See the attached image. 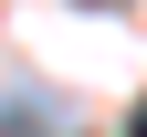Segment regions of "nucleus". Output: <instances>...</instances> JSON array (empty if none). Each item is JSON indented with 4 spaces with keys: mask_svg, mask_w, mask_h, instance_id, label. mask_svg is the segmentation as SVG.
Returning a JSON list of instances; mask_svg holds the SVG:
<instances>
[{
    "mask_svg": "<svg viewBox=\"0 0 147 137\" xmlns=\"http://www.w3.org/2000/svg\"><path fill=\"white\" fill-rule=\"evenodd\" d=\"M126 137H147V106H137V116H126Z\"/></svg>",
    "mask_w": 147,
    "mask_h": 137,
    "instance_id": "1",
    "label": "nucleus"
}]
</instances>
